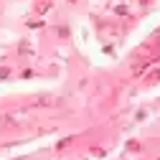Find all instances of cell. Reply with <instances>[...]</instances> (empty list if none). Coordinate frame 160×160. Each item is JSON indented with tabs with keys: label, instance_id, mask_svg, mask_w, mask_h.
Segmentation results:
<instances>
[{
	"label": "cell",
	"instance_id": "3957f363",
	"mask_svg": "<svg viewBox=\"0 0 160 160\" xmlns=\"http://www.w3.org/2000/svg\"><path fill=\"white\" fill-rule=\"evenodd\" d=\"M158 160H160V158H158Z\"/></svg>",
	"mask_w": 160,
	"mask_h": 160
},
{
	"label": "cell",
	"instance_id": "6da1fadb",
	"mask_svg": "<svg viewBox=\"0 0 160 160\" xmlns=\"http://www.w3.org/2000/svg\"><path fill=\"white\" fill-rule=\"evenodd\" d=\"M31 104H33V107H53V104H58V99H56V97H46V94H43V97H36Z\"/></svg>",
	"mask_w": 160,
	"mask_h": 160
},
{
	"label": "cell",
	"instance_id": "7a4b0ae2",
	"mask_svg": "<svg viewBox=\"0 0 160 160\" xmlns=\"http://www.w3.org/2000/svg\"><path fill=\"white\" fill-rule=\"evenodd\" d=\"M8 122H10V117L8 114H0V125H8Z\"/></svg>",
	"mask_w": 160,
	"mask_h": 160
}]
</instances>
